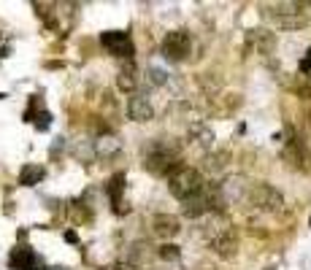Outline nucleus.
I'll return each mask as SVG.
<instances>
[{
  "instance_id": "obj_13",
  "label": "nucleus",
  "mask_w": 311,
  "mask_h": 270,
  "mask_svg": "<svg viewBox=\"0 0 311 270\" xmlns=\"http://www.w3.org/2000/svg\"><path fill=\"white\" fill-rule=\"evenodd\" d=\"M246 43L254 46L257 54H271L274 46H276V38H274V33H268V30H252L249 38H246Z\"/></svg>"
},
{
  "instance_id": "obj_26",
  "label": "nucleus",
  "mask_w": 311,
  "mask_h": 270,
  "mask_svg": "<svg viewBox=\"0 0 311 270\" xmlns=\"http://www.w3.org/2000/svg\"><path fill=\"white\" fill-rule=\"evenodd\" d=\"M3 98H6V92H0V100H3Z\"/></svg>"
},
{
  "instance_id": "obj_17",
  "label": "nucleus",
  "mask_w": 311,
  "mask_h": 270,
  "mask_svg": "<svg viewBox=\"0 0 311 270\" xmlns=\"http://www.w3.org/2000/svg\"><path fill=\"white\" fill-rule=\"evenodd\" d=\"M190 138L195 141L198 146H203V149L214 146V130H211V127H206L203 122H195V124H190Z\"/></svg>"
},
{
  "instance_id": "obj_14",
  "label": "nucleus",
  "mask_w": 311,
  "mask_h": 270,
  "mask_svg": "<svg viewBox=\"0 0 311 270\" xmlns=\"http://www.w3.org/2000/svg\"><path fill=\"white\" fill-rule=\"evenodd\" d=\"M116 86H119L122 92H136V86H138V68H136L133 60L124 62V68L119 70V76H116Z\"/></svg>"
},
{
  "instance_id": "obj_15",
  "label": "nucleus",
  "mask_w": 311,
  "mask_h": 270,
  "mask_svg": "<svg viewBox=\"0 0 311 270\" xmlns=\"http://www.w3.org/2000/svg\"><path fill=\"white\" fill-rule=\"evenodd\" d=\"M46 178V168L43 165H22L19 170V187H35Z\"/></svg>"
},
{
  "instance_id": "obj_11",
  "label": "nucleus",
  "mask_w": 311,
  "mask_h": 270,
  "mask_svg": "<svg viewBox=\"0 0 311 270\" xmlns=\"http://www.w3.org/2000/svg\"><path fill=\"white\" fill-rule=\"evenodd\" d=\"M127 116L133 119V122H152V119H154V108H152V103L146 98L133 95V98L127 100Z\"/></svg>"
},
{
  "instance_id": "obj_12",
  "label": "nucleus",
  "mask_w": 311,
  "mask_h": 270,
  "mask_svg": "<svg viewBox=\"0 0 311 270\" xmlns=\"http://www.w3.org/2000/svg\"><path fill=\"white\" fill-rule=\"evenodd\" d=\"M211 249H214L216 254H219L222 259H230L233 254L238 251V238L233 235L230 230H228V233H219V235H214V241H211Z\"/></svg>"
},
{
  "instance_id": "obj_22",
  "label": "nucleus",
  "mask_w": 311,
  "mask_h": 270,
  "mask_svg": "<svg viewBox=\"0 0 311 270\" xmlns=\"http://www.w3.org/2000/svg\"><path fill=\"white\" fill-rule=\"evenodd\" d=\"M298 68H300V73H311V49L306 52V57L300 60V65H298Z\"/></svg>"
},
{
  "instance_id": "obj_3",
  "label": "nucleus",
  "mask_w": 311,
  "mask_h": 270,
  "mask_svg": "<svg viewBox=\"0 0 311 270\" xmlns=\"http://www.w3.org/2000/svg\"><path fill=\"white\" fill-rule=\"evenodd\" d=\"M246 197H249V203H252L254 208L268 211V213L282 211V205H284L282 192H279L276 187H271V184H252V189H249Z\"/></svg>"
},
{
  "instance_id": "obj_2",
  "label": "nucleus",
  "mask_w": 311,
  "mask_h": 270,
  "mask_svg": "<svg viewBox=\"0 0 311 270\" xmlns=\"http://www.w3.org/2000/svg\"><path fill=\"white\" fill-rule=\"evenodd\" d=\"M206 178L200 176V170L195 168H190V165H184V168H179L173 176L168 178V189H170V195L176 197V200H192V197H200L206 192Z\"/></svg>"
},
{
  "instance_id": "obj_5",
  "label": "nucleus",
  "mask_w": 311,
  "mask_h": 270,
  "mask_svg": "<svg viewBox=\"0 0 311 270\" xmlns=\"http://www.w3.org/2000/svg\"><path fill=\"white\" fill-rule=\"evenodd\" d=\"M100 43H103V49L108 54H114V57H124V60H133L136 54V46L130 41V35L124 33V30H106V33H100Z\"/></svg>"
},
{
  "instance_id": "obj_9",
  "label": "nucleus",
  "mask_w": 311,
  "mask_h": 270,
  "mask_svg": "<svg viewBox=\"0 0 311 270\" xmlns=\"http://www.w3.org/2000/svg\"><path fill=\"white\" fill-rule=\"evenodd\" d=\"M124 184H127V176L124 173H114L106 184V195L114 205V213H127V208H122V195H124Z\"/></svg>"
},
{
  "instance_id": "obj_20",
  "label": "nucleus",
  "mask_w": 311,
  "mask_h": 270,
  "mask_svg": "<svg viewBox=\"0 0 311 270\" xmlns=\"http://www.w3.org/2000/svg\"><path fill=\"white\" fill-rule=\"evenodd\" d=\"M146 78H149V84H154V86L168 84V73H165V70H160V68H149V70H146Z\"/></svg>"
},
{
  "instance_id": "obj_16",
  "label": "nucleus",
  "mask_w": 311,
  "mask_h": 270,
  "mask_svg": "<svg viewBox=\"0 0 311 270\" xmlns=\"http://www.w3.org/2000/svg\"><path fill=\"white\" fill-rule=\"evenodd\" d=\"M271 17H274L276 27H282V30H300L308 25L306 14H271Z\"/></svg>"
},
{
  "instance_id": "obj_8",
  "label": "nucleus",
  "mask_w": 311,
  "mask_h": 270,
  "mask_svg": "<svg viewBox=\"0 0 311 270\" xmlns=\"http://www.w3.org/2000/svg\"><path fill=\"white\" fill-rule=\"evenodd\" d=\"M35 251L30 249V246L19 243L11 249V257H9V267L11 270H35Z\"/></svg>"
},
{
  "instance_id": "obj_21",
  "label": "nucleus",
  "mask_w": 311,
  "mask_h": 270,
  "mask_svg": "<svg viewBox=\"0 0 311 270\" xmlns=\"http://www.w3.org/2000/svg\"><path fill=\"white\" fill-rule=\"evenodd\" d=\"M160 257L168 259V262H176L179 257H182V251H179V246H173V243H162L160 246Z\"/></svg>"
},
{
  "instance_id": "obj_10",
  "label": "nucleus",
  "mask_w": 311,
  "mask_h": 270,
  "mask_svg": "<svg viewBox=\"0 0 311 270\" xmlns=\"http://www.w3.org/2000/svg\"><path fill=\"white\" fill-rule=\"evenodd\" d=\"M152 230L157 233L160 238H176L179 233H182V221H179L173 213H157V216L152 219Z\"/></svg>"
},
{
  "instance_id": "obj_19",
  "label": "nucleus",
  "mask_w": 311,
  "mask_h": 270,
  "mask_svg": "<svg viewBox=\"0 0 311 270\" xmlns=\"http://www.w3.org/2000/svg\"><path fill=\"white\" fill-rule=\"evenodd\" d=\"M33 124H35L38 132H46L52 127V114H49V111H38L35 119H33Z\"/></svg>"
},
{
  "instance_id": "obj_24",
  "label": "nucleus",
  "mask_w": 311,
  "mask_h": 270,
  "mask_svg": "<svg viewBox=\"0 0 311 270\" xmlns=\"http://www.w3.org/2000/svg\"><path fill=\"white\" fill-rule=\"evenodd\" d=\"M65 241L68 243H79V235H76L73 230H65Z\"/></svg>"
},
{
  "instance_id": "obj_7",
  "label": "nucleus",
  "mask_w": 311,
  "mask_h": 270,
  "mask_svg": "<svg viewBox=\"0 0 311 270\" xmlns=\"http://www.w3.org/2000/svg\"><path fill=\"white\" fill-rule=\"evenodd\" d=\"M92 146H95V157L103 162H111L122 154V141L116 135H100L98 141H92Z\"/></svg>"
},
{
  "instance_id": "obj_23",
  "label": "nucleus",
  "mask_w": 311,
  "mask_h": 270,
  "mask_svg": "<svg viewBox=\"0 0 311 270\" xmlns=\"http://www.w3.org/2000/svg\"><path fill=\"white\" fill-rule=\"evenodd\" d=\"M62 149H65V138H57V141H54V146H52V152H49V157L54 160V157H57V152H62Z\"/></svg>"
},
{
  "instance_id": "obj_6",
  "label": "nucleus",
  "mask_w": 311,
  "mask_h": 270,
  "mask_svg": "<svg viewBox=\"0 0 311 270\" xmlns=\"http://www.w3.org/2000/svg\"><path fill=\"white\" fill-rule=\"evenodd\" d=\"M249 189H252V187L246 184L244 176H228L225 181H219V184H216V192H219L222 205H233V203L244 200V197L249 195Z\"/></svg>"
},
{
  "instance_id": "obj_28",
  "label": "nucleus",
  "mask_w": 311,
  "mask_h": 270,
  "mask_svg": "<svg viewBox=\"0 0 311 270\" xmlns=\"http://www.w3.org/2000/svg\"><path fill=\"white\" fill-rule=\"evenodd\" d=\"M308 224H311V219H308Z\"/></svg>"
},
{
  "instance_id": "obj_1",
  "label": "nucleus",
  "mask_w": 311,
  "mask_h": 270,
  "mask_svg": "<svg viewBox=\"0 0 311 270\" xmlns=\"http://www.w3.org/2000/svg\"><path fill=\"white\" fill-rule=\"evenodd\" d=\"M144 168L152 173V176H160V178H170L182 165V149H179L176 141H165V138H157L152 144L144 146Z\"/></svg>"
},
{
  "instance_id": "obj_27",
  "label": "nucleus",
  "mask_w": 311,
  "mask_h": 270,
  "mask_svg": "<svg viewBox=\"0 0 311 270\" xmlns=\"http://www.w3.org/2000/svg\"><path fill=\"white\" fill-rule=\"evenodd\" d=\"M38 270H49V267H38Z\"/></svg>"
},
{
  "instance_id": "obj_4",
  "label": "nucleus",
  "mask_w": 311,
  "mask_h": 270,
  "mask_svg": "<svg viewBox=\"0 0 311 270\" xmlns=\"http://www.w3.org/2000/svg\"><path fill=\"white\" fill-rule=\"evenodd\" d=\"M192 52V35L187 30H170L162 38V57H168L170 62H182L190 57Z\"/></svg>"
},
{
  "instance_id": "obj_25",
  "label": "nucleus",
  "mask_w": 311,
  "mask_h": 270,
  "mask_svg": "<svg viewBox=\"0 0 311 270\" xmlns=\"http://www.w3.org/2000/svg\"><path fill=\"white\" fill-rule=\"evenodd\" d=\"M3 57H9V46H0V60Z\"/></svg>"
},
{
  "instance_id": "obj_18",
  "label": "nucleus",
  "mask_w": 311,
  "mask_h": 270,
  "mask_svg": "<svg viewBox=\"0 0 311 270\" xmlns=\"http://www.w3.org/2000/svg\"><path fill=\"white\" fill-rule=\"evenodd\" d=\"M228 162H230V154L228 152H216V154H206L203 168L211 170V173H219V170H225V165H228Z\"/></svg>"
}]
</instances>
